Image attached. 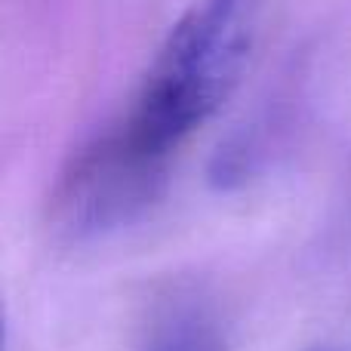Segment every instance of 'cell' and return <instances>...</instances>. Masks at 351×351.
Wrapping results in <instances>:
<instances>
[{
    "label": "cell",
    "mask_w": 351,
    "mask_h": 351,
    "mask_svg": "<svg viewBox=\"0 0 351 351\" xmlns=\"http://www.w3.org/2000/svg\"><path fill=\"white\" fill-rule=\"evenodd\" d=\"M262 25V0H194L158 47L121 117L164 154L197 133L241 86Z\"/></svg>",
    "instance_id": "cell-1"
},
{
    "label": "cell",
    "mask_w": 351,
    "mask_h": 351,
    "mask_svg": "<svg viewBox=\"0 0 351 351\" xmlns=\"http://www.w3.org/2000/svg\"><path fill=\"white\" fill-rule=\"evenodd\" d=\"M170 160L123 121L96 133L62 170L53 191V222L74 241L111 234L142 219L167 191Z\"/></svg>",
    "instance_id": "cell-2"
},
{
    "label": "cell",
    "mask_w": 351,
    "mask_h": 351,
    "mask_svg": "<svg viewBox=\"0 0 351 351\" xmlns=\"http://www.w3.org/2000/svg\"><path fill=\"white\" fill-rule=\"evenodd\" d=\"M154 351H222V339L204 317H185L160 339Z\"/></svg>",
    "instance_id": "cell-3"
},
{
    "label": "cell",
    "mask_w": 351,
    "mask_h": 351,
    "mask_svg": "<svg viewBox=\"0 0 351 351\" xmlns=\"http://www.w3.org/2000/svg\"><path fill=\"white\" fill-rule=\"evenodd\" d=\"M311 351H339V348H330V346H324V348H311Z\"/></svg>",
    "instance_id": "cell-4"
}]
</instances>
